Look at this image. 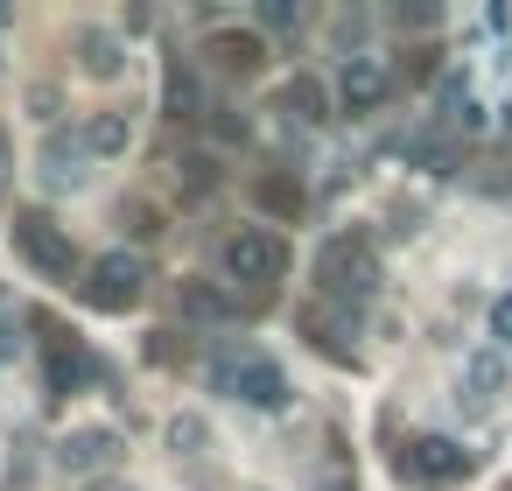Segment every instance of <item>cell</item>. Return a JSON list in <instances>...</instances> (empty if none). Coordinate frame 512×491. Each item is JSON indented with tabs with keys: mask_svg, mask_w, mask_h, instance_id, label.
Wrapping results in <instances>:
<instances>
[{
	"mask_svg": "<svg viewBox=\"0 0 512 491\" xmlns=\"http://www.w3.org/2000/svg\"><path fill=\"white\" fill-rule=\"evenodd\" d=\"M85 183V141H50L43 148V190H78Z\"/></svg>",
	"mask_w": 512,
	"mask_h": 491,
	"instance_id": "cell-10",
	"label": "cell"
},
{
	"mask_svg": "<svg viewBox=\"0 0 512 491\" xmlns=\"http://www.w3.org/2000/svg\"><path fill=\"white\" fill-rule=\"evenodd\" d=\"M183 309H190L197 323H218V316H232V302H225L218 288H204V281H183Z\"/></svg>",
	"mask_w": 512,
	"mask_h": 491,
	"instance_id": "cell-16",
	"label": "cell"
},
{
	"mask_svg": "<svg viewBox=\"0 0 512 491\" xmlns=\"http://www.w3.org/2000/svg\"><path fill=\"white\" fill-rule=\"evenodd\" d=\"M169 442H176L183 456H197V449H204V421H197V414H176V421H169Z\"/></svg>",
	"mask_w": 512,
	"mask_h": 491,
	"instance_id": "cell-19",
	"label": "cell"
},
{
	"mask_svg": "<svg viewBox=\"0 0 512 491\" xmlns=\"http://www.w3.org/2000/svg\"><path fill=\"white\" fill-rule=\"evenodd\" d=\"M141 281H148V267H141L134 253H106L99 267H85V281H78V295H85L92 309H106V316H120V309H134V302H141Z\"/></svg>",
	"mask_w": 512,
	"mask_h": 491,
	"instance_id": "cell-5",
	"label": "cell"
},
{
	"mask_svg": "<svg viewBox=\"0 0 512 491\" xmlns=\"http://www.w3.org/2000/svg\"><path fill=\"white\" fill-rule=\"evenodd\" d=\"M337 92H344V106H351V113H372V106L386 99V64H379V57H344Z\"/></svg>",
	"mask_w": 512,
	"mask_h": 491,
	"instance_id": "cell-8",
	"label": "cell"
},
{
	"mask_svg": "<svg viewBox=\"0 0 512 491\" xmlns=\"http://www.w3.org/2000/svg\"><path fill=\"white\" fill-rule=\"evenodd\" d=\"M260 204L281 211V218H295V211H302V190H295L288 176H260Z\"/></svg>",
	"mask_w": 512,
	"mask_h": 491,
	"instance_id": "cell-17",
	"label": "cell"
},
{
	"mask_svg": "<svg viewBox=\"0 0 512 491\" xmlns=\"http://www.w3.org/2000/svg\"><path fill=\"white\" fill-rule=\"evenodd\" d=\"M260 22H267V29H295V22H302V8H288V0H267Z\"/></svg>",
	"mask_w": 512,
	"mask_h": 491,
	"instance_id": "cell-20",
	"label": "cell"
},
{
	"mask_svg": "<svg viewBox=\"0 0 512 491\" xmlns=\"http://www.w3.org/2000/svg\"><path fill=\"white\" fill-rule=\"evenodd\" d=\"M197 106H204V99H197V78H190L183 64H169V85H162V113H169V120H190Z\"/></svg>",
	"mask_w": 512,
	"mask_h": 491,
	"instance_id": "cell-14",
	"label": "cell"
},
{
	"mask_svg": "<svg viewBox=\"0 0 512 491\" xmlns=\"http://www.w3.org/2000/svg\"><path fill=\"white\" fill-rule=\"evenodd\" d=\"M225 274H232V281H246V288H274V281L288 274V246H281L274 232L246 225V232H232V239H225Z\"/></svg>",
	"mask_w": 512,
	"mask_h": 491,
	"instance_id": "cell-4",
	"label": "cell"
},
{
	"mask_svg": "<svg viewBox=\"0 0 512 491\" xmlns=\"http://www.w3.org/2000/svg\"><path fill=\"white\" fill-rule=\"evenodd\" d=\"M211 57H218L225 71H253L267 50H260V36H232V29H225V36H211Z\"/></svg>",
	"mask_w": 512,
	"mask_h": 491,
	"instance_id": "cell-13",
	"label": "cell"
},
{
	"mask_svg": "<svg viewBox=\"0 0 512 491\" xmlns=\"http://www.w3.org/2000/svg\"><path fill=\"white\" fill-rule=\"evenodd\" d=\"M36 337H43V358H50V393H78V386L99 372V365H92V351H85L57 316H43V323H36Z\"/></svg>",
	"mask_w": 512,
	"mask_h": 491,
	"instance_id": "cell-7",
	"label": "cell"
},
{
	"mask_svg": "<svg viewBox=\"0 0 512 491\" xmlns=\"http://www.w3.org/2000/svg\"><path fill=\"white\" fill-rule=\"evenodd\" d=\"M505 491H512V484H505Z\"/></svg>",
	"mask_w": 512,
	"mask_h": 491,
	"instance_id": "cell-23",
	"label": "cell"
},
{
	"mask_svg": "<svg viewBox=\"0 0 512 491\" xmlns=\"http://www.w3.org/2000/svg\"><path fill=\"white\" fill-rule=\"evenodd\" d=\"M491 337H505V344H512V295H498V302H491Z\"/></svg>",
	"mask_w": 512,
	"mask_h": 491,
	"instance_id": "cell-21",
	"label": "cell"
},
{
	"mask_svg": "<svg viewBox=\"0 0 512 491\" xmlns=\"http://www.w3.org/2000/svg\"><path fill=\"white\" fill-rule=\"evenodd\" d=\"M85 155H120L127 148V113H99V120H85Z\"/></svg>",
	"mask_w": 512,
	"mask_h": 491,
	"instance_id": "cell-11",
	"label": "cell"
},
{
	"mask_svg": "<svg viewBox=\"0 0 512 491\" xmlns=\"http://www.w3.org/2000/svg\"><path fill=\"white\" fill-rule=\"evenodd\" d=\"M316 281H323V295H344V302H358V295H372L379 288V260H372V246L365 239H330L323 253H316Z\"/></svg>",
	"mask_w": 512,
	"mask_h": 491,
	"instance_id": "cell-2",
	"label": "cell"
},
{
	"mask_svg": "<svg viewBox=\"0 0 512 491\" xmlns=\"http://www.w3.org/2000/svg\"><path fill=\"white\" fill-rule=\"evenodd\" d=\"M463 386H470L477 400H484V393H498V386H505V365H498V351H470V358H463Z\"/></svg>",
	"mask_w": 512,
	"mask_h": 491,
	"instance_id": "cell-15",
	"label": "cell"
},
{
	"mask_svg": "<svg viewBox=\"0 0 512 491\" xmlns=\"http://www.w3.org/2000/svg\"><path fill=\"white\" fill-rule=\"evenodd\" d=\"M0 22H8V8H0Z\"/></svg>",
	"mask_w": 512,
	"mask_h": 491,
	"instance_id": "cell-22",
	"label": "cell"
},
{
	"mask_svg": "<svg viewBox=\"0 0 512 491\" xmlns=\"http://www.w3.org/2000/svg\"><path fill=\"white\" fill-rule=\"evenodd\" d=\"M211 386L246 400V407H281L288 400V372L274 358H260V351H218L211 358Z\"/></svg>",
	"mask_w": 512,
	"mask_h": 491,
	"instance_id": "cell-1",
	"label": "cell"
},
{
	"mask_svg": "<svg viewBox=\"0 0 512 491\" xmlns=\"http://www.w3.org/2000/svg\"><path fill=\"white\" fill-rule=\"evenodd\" d=\"M288 113L323 120V85H316V78H295V85H288Z\"/></svg>",
	"mask_w": 512,
	"mask_h": 491,
	"instance_id": "cell-18",
	"label": "cell"
},
{
	"mask_svg": "<svg viewBox=\"0 0 512 491\" xmlns=\"http://www.w3.org/2000/svg\"><path fill=\"white\" fill-rule=\"evenodd\" d=\"M407 484H456L463 470H470V449L463 442H449V435H421V442H407L400 449V463H393Z\"/></svg>",
	"mask_w": 512,
	"mask_h": 491,
	"instance_id": "cell-6",
	"label": "cell"
},
{
	"mask_svg": "<svg viewBox=\"0 0 512 491\" xmlns=\"http://www.w3.org/2000/svg\"><path fill=\"white\" fill-rule=\"evenodd\" d=\"M15 246H22V260H29V267H43L50 281H78V274H85L78 246H71L43 211H22V218H15Z\"/></svg>",
	"mask_w": 512,
	"mask_h": 491,
	"instance_id": "cell-3",
	"label": "cell"
},
{
	"mask_svg": "<svg viewBox=\"0 0 512 491\" xmlns=\"http://www.w3.org/2000/svg\"><path fill=\"white\" fill-rule=\"evenodd\" d=\"M78 64H85L92 78H120V64H127V57H120V43H113V36H78Z\"/></svg>",
	"mask_w": 512,
	"mask_h": 491,
	"instance_id": "cell-12",
	"label": "cell"
},
{
	"mask_svg": "<svg viewBox=\"0 0 512 491\" xmlns=\"http://www.w3.org/2000/svg\"><path fill=\"white\" fill-rule=\"evenodd\" d=\"M57 463H64V470H113V463H120V435H113V428H78V435H64Z\"/></svg>",
	"mask_w": 512,
	"mask_h": 491,
	"instance_id": "cell-9",
	"label": "cell"
}]
</instances>
